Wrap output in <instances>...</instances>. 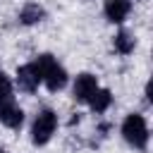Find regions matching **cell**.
Segmentation results:
<instances>
[{
	"instance_id": "6da1fadb",
	"label": "cell",
	"mask_w": 153,
	"mask_h": 153,
	"mask_svg": "<svg viewBox=\"0 0 153 153\" xmlns=\"http://www.w3.org/2000/svg\"><path fill=\"white\" fill-rule=\"evenodd\" d=\"M33 65H36L38 72H41V84H45V88H48L50 93H57V91H62V88L67 86L69 74H67V69H65L50 53H41V55L33 60Z\"/></svg>"
},
{
	"instance_id": "7a4b0ae2",
	"label": "cell",
	"mask_w": 153,
	"mask_h": 153,
	"mask_svg": "<svg viewBox=\"0 0 153 153\" xmlns=\"http://www.w3.org/2000/svg\"><path fill=\"white\" fill-rule=\"evenodd\" d=\"M120 131H122V139H124L131 148L143 151V148L148 146L151 131H148V122H146V117H143L141 112H129V115L122 120Z\"/></svg>"
},
{
	"instance_id": "3957f363",
	"label": "cell",
	"mask_w": 153,
	"mask_h": 153,
	"mask_svg": "<svg viewBox=\"0 0 153 153\" xmlns=\"http://www.w3.org/2000/svg\"><path fill=\"white\" fill-rule=\"evenodd\" d=\"M57 131V112L53 108H43L36 112L33 122H31V141L36 146H45L53 134Z\"/></svg>"
},
{
	"instance_id": "277c9868",
	"label": "cell",
	"mask_w": 153,
	"mask_h": 153,
	"mask_svg": "<svg viewBox=\"0 0 153 153\" xmlns=\"http://www.w3.org/2000/svg\"><path fill=\"white\" fill-rule=\"evenodd\" d=\"M17 86L24 93H36L41 86V72L33 62H26L22 67H17Z\"/></svg>"
},
{
	"instance_id": "5b68a950",
	"label": "cell",
	"mask_w": 153,
	"mask_h": 153,
	"mask_svg": "<svg viewBox=\"0 0 153 153\" xmlns=\"http://www.w3.org/2000/svg\"><path fill=\"white\" fill-rule=\"evenodd\" d=\"M96 88H98L96 74L81 72V74H76V79H74V84H72V98H74L76 103H86V100L93 96Z\"/></svg>"
},
{
	"instance_id": "8992f818",
	"label": "cell",
	"mask_w": 153,
	"mask_h": 153,
	"mask_svg": "<svg viewBox=\"0 0 153 153\" xmlns=\"http://www.w3.org/2000/svg\"><path fill=\"white\" fill-rule=\"evenodd\" d=\"M131 12V0H105L103 2V14L112 24H122Z\"/></svg>"
},
{
	"instance_id": "52a82bcc",
	"label": "cell",
	"mask_w": 153,
	"mask_h": 153,
	"mask_svg": "<svg viewBox=\"0 0 153 153\" xmlns=\"http://www.w3.org/2000/svg\"><path fill=\"white\" fill-rule=\"evenodd\" d=\"M0 124H5L7 129H19L24 124V110L14 100L2 103L0 105Z\"/></svg>"
},
{
	"instance_id": "ba28073f",
	"label": "cell",
	"mask_w": 153,
	"mask_h": 153,
	"mask_svg": "<svg viewBox=\"0 0 153 153\" xmlns=\"http://www.w3.org/2000/svg\"><path fill=\"white\" fill-rule=\"evenodd\" d=\"M43 19H45V10L38 2H26L19 10V24H24V26H33V24H38Z\"/></svg>"
},
{
	"instance_id": "9c48e42d",
	"label": "cell",
	"mask_w": 153,
	"mask_h": 153,
	"mask_svg": "<svg viewBox=\"0 0 153 153\" xmlns=\"http://www.w3.org/2000/svg\"><path fill=\"white\" fill-rule=\"evenodd\" d=\"M112 48H115L120 55H129V53H134V48H136V36H134L131 31H127V29H120V31L115 33V38H112Z\"/></svg>"
},
{
	"instance_id": "30bf717a",
	"label": "cell",
	"mask_w": 153,
	"mask_h": 153,
	"mask_svg": "<svg viewBox=\"0 0 153 153\" xmlns=\"http://www.w3.org/2000/svg\"><path fill=\"white\" fill-rule=\"evenodd\" d=\"M86 103H88V108H91L93 112L100 115V112H105V110L112 105V93H110L108 88H100V86H98V88L93 91V96H91Z\"/></svg>"
},
{
	"instance_id": "8fae6325",
	"label": "cell",
	"mask_w": 153,
	"mask_h": 153,
	"mask_svg": "<svg viewBox=\"0 0 153 153\" xmlns=\"http://www.w3.org/2000/svg\"><path fill=\"white\" fill-rule=\"evenodd\" d=\"M14 86H12V81H10V76L5 74V72H0V105L2 103H10V100H14Z\"/></svg>"
},
{
	"instance_id": "7c38bea8",
	"label": "cell",
	"mask_w": 153,
	"mask_h": 153,
	"mask_svg": "<svg viewBox=\"0 0 153 153\" xmlns=\"http://www.w3.org/2000/svg\"><path fill=\"white\" fill-rule=\"evenodd\" d=\"M0 153H7V151H5V148H0Z\"/></svg>"
},
{
	"instance_id": "4fadbf2b",
	"label": "cell",
	"mask_w": 153,
	"mask_h": 153,
	"mask_svg": "<svg viewBox=\"0 0 153 153\" xmlns=\"http://www.w3.org/2000/svg\"><path fill=\"white\" fill-rule=\"evenodd\" d=\"M131 2H139V0H131Z\"/></svg>"
}]
</instances>
